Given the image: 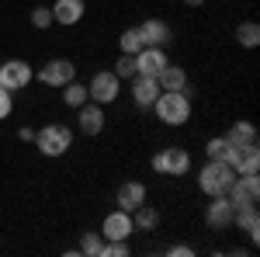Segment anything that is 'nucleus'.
Masks as SVG:
<instances>
[{
    "mask_svg": "<svg viewBox=\"0 0 260 257\" xmlns=\"http://www.w3.org/2000/svg\"><path fill=\"white\" fill-rule=\"evenodd\" d=\"M77 125H80L83 136H101V129H104V108L94 104V101H87L77 108Z\"/></svg>",
    "mask_w": 260,
    "mask_h": 257,
    "instance_id": "ddd939ff",
    "label": "nucleus"
},
{
    "mask_svg": "<svg viewBox=\"0 0 260 257\" xmlns=\"http://www.w3.org/2000/svg\"><path fill=\"white\" fill-rule=\"evenodd\" d=\"M225 139L233 142V146H257V125L253 122H233L229 125V132H225Z\"/></svg>",
    "mask_w": 260,
    "mask_h": 257,
    "instance_id": "aec40b11",
    "label": "nucleus"
},
{
    "mask_svg": "<svg viewBox=\"0 0 260 257\" xmlns=\"http://www.w3.org/2000/svg\"><path fill=\"white\" fill-rule=\"evenodd\" d=\"M167 254H170V257H191V254H194V247H187V243H174Z\"/></svg>",
    "mask_w": 260,
    "mask_h": 257,
    "instance_id": "c756f323",
    "label": "nucleus"
},
{
    "mask_svg": "<svg viewBox=\"0 0 260 257\" xmlns=\"http://www.w3.org/2000/svg\"><path fill=\"white\" fill-rule=\"evenodd\" d=\"M80 254L101 257L104 254V237H101V233H80Z\"/></svg>",
    "mask_w": 260,
    "mask_h": 257,
    "instance_id": "b1692460",
    "label": "nucleus"
},
{
    "mask_svg": "<svg viewBox=\"0 0 260 257\" xmlns=\"http://www.w3.org/2000/svg\"><path fill=\"white\" fill-rule=\"evenodd\" d=\"M87 87H83V83H77V80H70V83H66V87H62V104H66V108H80V104H87Z\"/></svg>",
    "mask_w": 260,
    "mask_h": 257,
    "instance_id": "5701e85b",
    "label": "nucleus"
},
{
    "mask_svg": "<svg viewBox=\"0 0 260 257\" xmlns=\"http://www.w3.org/2000/svg\"><path fill=\"white\" fill-rule=\"evenodd\" d=\"M118 83H121V80L115 77L111 70H101V73H94L90 83H87V98L104 108V104H111V101L118 98Z\"/></svg>",
    "mask_w": 260,
    "mask_h": 257,
    "instance_id": "423d86ee",
    "label": "nucleus"
},
{
    "mask_svg": "<svg viewBox=\"0 0 260 257\" xmlns=\"http://www.w3.org/2000/svg\"><path fill=\"white\" fill-rule=\"evenodd\" d=\"M132 222H136V230H156L160 226V212L142 202L139 209H132Z\"/></svg>",
    "mask_w": 260,
    "mask_h": 257,
    "instance_id": "4be33fe9",
    "label": "nucleus"
},
{
    "mask_svg": "<svg viewBox=\"0 0 260 257\" xmlns=\"http://www.w3.org/2000/svg\"><path fill=\"white\" fill-rule=\"evenodd\" d=\"M49 24H56V21H52V7H35V11H31V28L45 32Z\"/></svg>",
    "mask_w": 260,
    "mask_h": 257,
    "instance_id": "cd10ccee",
    "label": "nucleus"
},
{
    "mask_svg": "<svg viewBox=\"0 0 260 257\" xmlns=\"http://www.w3.org/2000/svg\"><path fill=\"white\" fill-rule=\"evenodd\" d=\"M11 111H14V98H11V91H4V87H0V122L7 119Z\"/></svg>",
    "mask_w": 260,
    "mask_h": 257,
    "instance_id": "c85d7f7f",
    "label": "nucleus"
},
{
    "mask_svg": "<svg viewBox=\"0 0 260 257\" xmlns=\"http://www.w3.org/2000/svg\"><path fill=\"white\" fill-rule=\"evenodd\" d=\"M118 45H121V52L136 56V52L142 49V35H139V28H125V32H121V39H118Z\"/></svg>",
    "mask_w": 260,
    "mask_h": 257,
    "instance_id": "393cba45",
    "label": "nucleus"
},
{
    "mask_svg": "<svg viewBox=\"0 0 260 257\" xmlns=\"http://www.w3.org/2000/svg\"><path fill=\"white\" fill-rule=\"evenodd\" d=\"M35 77H39L45 87H66L70 80H77V66H73V60H62V56H56V60L45 63Z\"/></svg>",
    "mask_w": 260,
    "mask_h": 257,
    "instance_id": "0eeeda50",
    "label": "nucleus"
},
{
    "mask_svg": "<svg viewBox=\"0 0 260 257\" xmlns=\"http://www.w3.org/2000/svg\"><path fill=\"white\" fill-rule=\"evenodd\" d=\"M156 98H160V83H156V77H142V73H136V77H132V101H136L139 108H153Z\"/></svg>",
    "mask_w": 260,
    "mask_h": 257,
    "instance_id": "2eb2a0df",
    "label": "nucleus"
},
{
    "mask_svg": "<svg viewBox=\"0 0 260 257\" xmlns=\"http://www.w3.org/2000/svg\"><path fill=\"white\" fill-rule=\"evenodd\" d=\"M187 167H191V157H187V150H180V146H167V150H160V153L153 157V170H156V174H167V178H184Z\"/></svg>",
    "mask_w": 260,
    "mask_h": 257,
    "instance_id": "20e7f679",
    "label": "nucleus"
},
{
    "mask_svg": "<svg viewBox=\"0 0 260 257\" xmlns=\"http://www.w3.org/2000/svg\"><path fill=\"white\" fill-rule=\"evenodd\" d=\"M233 181H236V170L225 163V160H208L205 167L198 170V188L205 195H225L229 188H233Z\"/></svg>",
    "mask_w": 260,
    "mask_h": 257,
    "instance_id": "f03ea898",
    "label": "nucleus"
},
{
    "mask_svg": "<svg viewBox=\"0 0 260 257\" xmlns=\"http://www.w3.org/2000/svg\"><path fill=\"white\" fill-rule=\"evenodd\" d=\"M83 14H87V4L83 0H56L52 4V21L56 24H66V28L80 24Z\"/></svg>",
    "mask_w": 260,
    "mask_h": 257,
    "instance_id": "4468645a",
    "label": "nucleus"
},
{
    "mask_svg": "<svg viewBox=\"0 0 260 257\" xmlns=\"http://www.w3.org/2000/svg\"><path fill=\"white\" fill-rule=\"evenodd\" d=\"M156 83H160V91H184L187 87V73H184V66L167 63L160 73H156Z\"/></svg>",
    "mask_w": 260,
    "mask_h": 257,
    "instance_id": "6ab92c4d",
    "label": "nucleus"
},
{
    "mask_svg": "<svg viewBox=\"0 0 260 257\" xmlns=\"http://www.w3.org/2000/svg\"><path fill=\"white\" fill-rule=\"evenodd\" d=\"M118 80H132L136 77V56H128V52H121L118 63H115V70H111Z\"/></svg>",
    "mask_w": 260,
    "mask_h": 257,
    "instance_id": "a878e982",
    "label": "nucleus"
},
{
    "mask_svg": "<svg viewBox=\"0 0 260 257\" xmlns=\"http://www.w3.org/2000/svg\"><path fill=\"white\" fill-rule=\"evenodd\" d=\"M18 139H21V142H35V129H28V125L18 129Z\"/></svg>",
    "mask_w": 260,
    "mask_h": 257,
    "instance_id": "7c9ffc66",
    "label": "nucleus"
},
{
    "mask_svg": "<svg viewBox=\"0 0 260 257\" xmlns=\"http://www.w3.org/2000/svg\"><path fill=\"white\" fill-rule=\"evenodd\" d=\"M205 153H208V160H225V153H229V139H225V136H215V139H208V146H205Z\"/></svg>",
    "mask_w": 260,
    "mask_h": 257,
    "instance_id": "bb28decb",
    "label": "nucleus"
},
{
    "mask_svg": "<svg viewBox=\"0 0 260 257\" xmlns=\"http://www.w3.org/2000/svg\"><path fill=\"white\" fill-rule=\"evenodd\" d=\"M35 80V70H31V63H24V60H7V63H0V87L4 91H24L28 83Z\"/></svg>",
    "mask_w": 260,
    "mask_h": 257,
    "instance_id": "39448f33",
    "label": "nucleus"
},
{
    "mask_svg": "<svg viewBox=\"0 0 260 257\" xmlns=\"http://www.w3.org/2000/svg\"><path fill=\"white\" fill-rule=\"evenodd\" d=\"M35 146H39L42 157H62L73 146V132H70V125L52 122V125H45V129L35 132Z\"/></svg>",
    "mask_w": 260,
    "mask_h": 257,
    "instance_id": "7ed1b4c3",
    "label": "nucleus"
},
{
    "mask_svg": "<svg viewBox=\"0 0 260 257\" xmlns=\"http://www.w3.org/2000/svg\"><path fill=\"white\" fill-rule=\"evenodd\" d=\"M153 108H156V119L163 125H184L191 119V94H187V87L184 91H160Z\"/></svg>",
    "mask_w": 260,
    "mask_h": 257,
    "instance_id": "f257e3e1",
    "label": "nucleus"
},
{
    "mask_svg": "<svg viewBox=\"0 0 260 257\" xmlns=\"http://www.w3.org/2000/svg\"><path fill=\"white\" fill-rule=\"evenodd\" d=\"M167 49L163 45H142L139 52H136V73H142V77H156L163 66H167Z\"/></svg>",
    "mask_w": 260,
    "mask_h": 257,
    "instance_id": "f8f14e48",
    "label": "nucleus"
},
{
    "mask_svg": "<svg viewBox=\"0 0 260 257\" xmlns=\"http://www.w3.org/2000/svg\"><path fill=\"white\" fill-rule=\"evenodd\" d=\"M132 233H136V222H132V212H125V209L108 212L104 222H101V237L104 240H128Z\"/></svg>",
    "mask_w": 260,
    "mask_h": 257,
    "instance_id": "1a4fd4ad",
    "label": "nucleus"
},
{
    "mask_svg": "<svg viewBox=\"0 0 260 257\" xmlns=\"http://www.w3.org/2000/svg\"><path fill=\"white\" fill-rule=\"evenodd\" d=\"M229 195V202L240 209V205H257L260 198V178L257 174H236V181H233V188L225 191Z\"/></svg>",
    "mask_w": 260,
    "mask_h": 257,
    "instance_id": "6e6552de",
    "label": "nucleus"
},
{
    "mask_svg": "<svg viewBox=\"0 0 260 257\" xmlns=\"http://www.w3.org/2000/svg\"><path fill=\"white\" fill-rule=\"evenodd\" d=\"M139 35H142V45H167L170 42V24L160 18H149V21H142L139 24Z\"/></svg>",
    "mask_w": 260,
    "mask_h": 257,
    "instance_id": "f3484780",
    "label": "nucleus"
},
{
    "mask_svg": "<svg viewBox=\"0 0 260 257\" xmlns=\"http://www.w3.org/2000/svg\"><path fill=\"white\" fill-rule=\"evenodd\" d=\"M236 42L243 49H257L260 45V24L257 21H240L236 24Z\"/></svg>",
    "mask_w": 260,
    "mask_h": 257,
    "instance_id": "412c9836",
    "label": "nucleus"
},
{
    "mask_svg": "<svg viewBox=\"0 0 260 257\" xmlns=\"http://www.w3.org/2000/svg\"><path fill=\"white\" fill-rule=\"evenodd\" d=\"M225 163H229L236 174H257L260 170V150L257 146H233V142H229Z\"/></svg>",
    "mask_w": 260,
    "mask_h": 257,
    "instance_id": "9d476101",
    "label": "nucleus"
},
{
    "mask_svg": "<svg viewBox=\"0 0 260 257\" xmlns=\"http://www.w3.org/2000/svg\"><path fill=\"white\" fill-rule=\"evenodd\" d=\"M233 212H236V205L229 202V195H212L205 209V222L212 230H225V226H233Z\"/></svg>",
    "mask_w": 260,
    "mask_h": 257,
    "instance_id": "9b49d317",
    "label": "nucleus"
},
{
    "mask_svg": "<svg viewBox=\"0 0 260 257\" xmlns=\"http://www.w3.org/2000/svg\"><path fill=\"white\" fill-rule=\"evenodd\" d=\"M115 202H118V209H125V212L139 209L142 202H146V184H139V181H125V184L118 188V195H115Z\"/></svg>",
    "mask_w": 260,
    "mask_h": 257,
    "instance_id": "a211bd4d",
    "label": "nucleus"
},
{
    "mask_svg": "<svg viewBox=\"0 0 260 257\" xmlns=\"http://www.w3.org/2000/svg\"><path fill=\"white\" fill-rule=\"evenodd\" d=\"M233 226H240V233H246L250 243H257L260 240V212H257V205H240V209L233 212Z\"/></svg>",
    "mask_w": 260,
    "mask_h": 257,
    "instance_id": "dca6fc26",
    "label": "nucleus"
},
{
    "mask_svg": "<svg viewBox=\"0 0 260 257\" xmlns=\"http://www.w3.org/2000/svg\"><path fill=\"white\" fill-rule=\"evenodd\" d=\"M184 4H191V7H201V4H205V0H184Z\"/></svg>",
    "mask_w": 260,
    "mask_h": 257,
    "instance_id": "2f4dec72",
    "label": "nucleus"
}]
</instances>
